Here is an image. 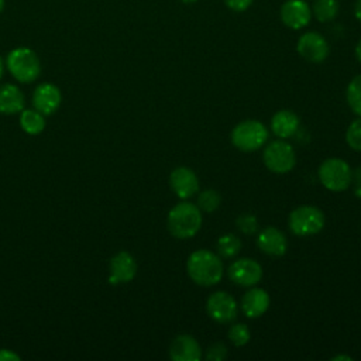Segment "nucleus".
<instances>
[{
    "mask_svg": "<svg viewBox=\"0 0 361 361\" xmlns=\"http://www.w3.org/2000/svg\"><path fill=\"white\" fill-rule=\"evenodd\" d=\"M186 271L190 279L200 286H213L223 276V262L220 255L209 250L193 251L186 261Z\"/></svg>",
    "mask_w": 361,
    "mask_h": 361,
    "instance_id": "f257e3e1",
    "label": "nucleus"
},
{
    "mask_svg": "<svg viewBox=\"0 0 361 361\" xmlns=\"http://www.w3.org/2000/svg\"><path fill=\"white\" fill-rule=\"evenodd\" d=\"M168 230L180 240L193 237L202 227V212L197 204L180 202L168 213Z\"/></svg>",
    "mask_w": 361,
    "mask_h": 361,
    "instance_id": "f03ea898",
    "label": "nucleus"
},
{
    "mask_svg": "<svg viewBox=\"0 0 361 361\" xmlns=\"http://www.w3.org/2000/svg\"><path fill=\"white\" fill-rule=\"evenodd\" d=\"M6 66L13 78L21 83H31L41 73L38 55L27 47H18L10 51L6 58Z\"/></svg>",
    "mask_w": 361,
    "mask_h": 361,
    "instance_id": "7ed1b4c3",
    "label": "nucleus"
},
{
    "mask_svg": "<svg viewBox=\"0 0 361 361\" xmlns=\"http://www.w3.org/2000/svg\"><path fill=\"white\" fill-rule=\"evenodd\" d=\"M268 140L267 127L258 120H244L231 131L233 145L243 152L259 149Z\"/></svg>",
    "mask_w": 361,
    "mask_h": 361,
    "instance_id": "20e7f679",
    "label": "nucleus"
},
{
    "mask_svg": "<svg viewBox=\"0 0 361 361\" xmlns=\"http://www.w3.org/2000/svg\"><path fill=\"white\" fill-rule=\"evenodd\" d=\"M289 228L295 235L307 237L317 234L324 227V214L316 206H299L289 214Z\"/></svg>",
    "mask_w": 361,
    "mask_h": 361,
    "instance_id": "39448f33",
    "label": "nucleus"
},
{
    "mask_svg": "<svg viewBox=\"0 0 361 361\" xmlns=\"http://www.w3.org/2000/svg\"><path fill=\"white\" fill-rule=\"evenodd\" d=\"M319 180L331 192H343L353 180V172L345 161L340 158H327L319 166Z\"/></svg>",
    "mask_w": 361,
    "mask_h": 361,
    "instance_id": "423d86ee",
    "label": "nucleus"
},
{
    "mask_svg": "<svg viewBox=\"0 0 361 361\" xmlns=\"http://www.w3.org/2000/svg\"><path fill=\"white\" fill-rule=\"evenodd\" d=\"M264 164L274 173H286L293 169L296 155L290 144L283 140L269 142L264 149Z\"/></svg>",
    "mask_w": 361,
    "mask_h": 361,
    "instance_id": "0eeeda50",
    "label": "nucleus"
},
{
    "mask_svg": "<svg viewBox=\"0 0 361 361\" xmlns=\"http://www.w3.org/2000/svg\"><path fill=\"white\" fill-rule=\"evenodd\" d=\"M296 51L303 59L312 63H320L329 56L330 47L322 34L316 31H307L299 37Z\"/></svg>",
    "mask_w": 361,
    "mask_h": 361,
    "instance_id": "6e6552de",
    "label": "nucleus"
},
{
    "mask_svg": "<svg viewBox=\"0 0 361 361\" xmlns=\"http://www.w3.org/2000/svg\"><path fill=\"white\" fill-rule=\"evenodd\" d=\"M207 314L217 323H230L237 317L238 306L235 299L224 290L212 293L206 300Z\"/></svg>",
    "mask_w": 361,
    "mask_h": 361,
    "instance_id": "1a4fd4ad",
    "label": "nucleus"
},
{
    "mask_svg": "<svg viewBox=\"0 0 361 361\" xmlns=\"http://www.w3.org/2000/svg\"><path fill=\"white\" fill-rule=\"evenodd\" d=\"M227 275L238 286L250 288L257 285L262 278L261 265L251 258L235 259L227 269Z\"/></svg>",
    "mask_w": 361,
    "mask_h": 361,
    "instance_id": "9d476101",
    "label": "nucleus"
},
{
    "mask_svg": "<svg viewBox=\"0 0 361 361\" xmlns=\"http://www.w3.org/2000/svg\"><path fill=\"white\" fill-rule=\"evenodd\" d=\"M281 20L290 30H300L312 20L310 6L305 0H286L281 6Z\"/></svg>",
    "mask_w": 361,
    "mask_h": 361,
    "instance_id": "9b49d317",
    "label": "nucleus"
},
{
    "mask_svg": "<svg viewBox=\"0 0 361 361\" xmlns=\"http://www.w3.org/2000/svg\"><path fill=\"white\" fill-rule=\"evenodd\" d=\"M169 185L179 199H189L199 190L197 175L188 166H178L169 175Z\"/></svg>",
    "mask_w": 361,
    "mask_h": 361,
    "instance_id": "f8f14e48",
    "label": "nucleus"
},
{
    "mask_svg": "<svg viewBox=\"0 0 361 361\" xmlns=\"http://www.w3.org/2000/svg\"><path fill=\"white\" fill-rule=\"evenodd\" d=\"M135 274H137V262L130 252L120 251L110 259L109 282L111 285L130 282L133 281Z\"/></svg>",
    "mask_w": 361,
    "mask_h": 361,
    "instance_id": "ddd939ff",
    "label": "nucleus"
},
{
    "mask_svg": "<svg viewBox=\"0 0 361 361\" xmlns=\"http://www.w3.org/2000/svg\"><path fill=\"white\" fill-rule=\"evenodd\" d=\"M62 100L59 89L52 83H41L37 86L32 94L34 109L42 113L44 116H49L59 107Z\"/></svg>",
    "mask_w": 361,
    "mask_h": 361,
    "instance_id": "4468645a",
    "label": "nucleus"
},
{
    "mask_svg": "<svg viewBox=\"0 0 361 361\" xmlns=\"http://www.w3.org/2000/svg\"><path fill=\"white\" fill-rule=\"evenodd\" d=\"M169 357L173 361H199L202 348L193 336L179 334L169 345Z\"/></svg>",
    "mask_w": 361,
    "mask_h": 361,
    "instance_id": "2eb2a0df",
    "label": "nucleus"
},
{
    "mask_svg": "<svg viewBox=\"0 0 361 361\" xmlns=\"http://www.w3.org/2000/svg\"><path fill=\"white\" fill-rule=\"evenodd\" d=\"M258 248L271 257H281L286 252L288 241L285 234L276 227H265L257 237Z\"/></svg>",
    "mask_w": 361,
    "mask_h": 361,
    "instance_id": "dca6fc26",
    "label": "nucleus"
},
{
    "mask_svg": "<svg viewBox=\"0 0 361 361\" xmlns=\"http://www.w3.org/2000/svg\"><path fill=\"white\" fill-rule=\"evenodd\" d=\"M269 307V295L261 288L248 289L241 299V310L247 317L262 316Z\"/></svg>",
    "mask_w": 361,
    "mask_h": 361,
    "instance_id": "f3484780",
    "label": "nucleus"
},
{
    "mask_svg": "<svg viewBox=\"0 0 361 361\" xmlns=\"http://www.w3.org/2000/svg\"><path fill=\"white\" fill-rule=\"evenodd\" d=\"M299 117L292 110H279L271 118V130L279 138H289L299 130Z\"/></svg>",
    "mask_w": 361,
    "mask_h": 361,
    "instance_id": "a211bd4d",
    "label": "nucleus"
},
{
    "mask_svg": "<svg viewBox=\"0 0 361 361\" xmlns=\"http://www.w3.org/2000/svg\"><path fill=\"white\" fill-rule=\"evenodd\" d=\"M24 107L23 92L11 83H4L0 86V113L16 114Z\"/></svg>",
    "mask_w": 361,
    "mask_h": 361,
    "instance_id": "6ab92c4d",
    "label": "nucleus"
},
{
    "mask_svg": "<svg viewBox=\"0 0 361 361\" xmlns=\"http://www.w3.org/2000/svg\"><path fill=\"white\" fill-rule=\"evenodd\" d=\"M20 126L21 128L31 135L39 134L45 128V117L38 110H21L20 111Z\"/></svg>",
    "mask_w": 361,
    "mask_h": 361,
    "instance_id": "aec40b11",
    "label": "nucleus"
},
{
    "mask_svg": "<svg viewBox=\"0 0 361 361\" xmlns=\"http://www.w3.org/2000/svg\"><path fill=\"white\" fill-rule=\"evenodd\" d=\"M338 1L337 0H313L312 3V16L316 17L320 23L333 21L338 14Z\"/></svg>",
    "mask_w": 361,
    "mask_h": 361,
    "instance_id": "412c9836",
    "label": "nucleus"
},
{
    "mask_svg": "<svg viewBox=\"0 0 361 361\" xmlns=\"http://www.w3.org/2000/svg\"><path fill=\"white\" fill-rule=\"evenodd\" d=\"M217 254L221 258H233L235 257L241 250V240L235 234H223L217 240Z\"/></svg>",
    "mask_w": 361,
    "mask_h": 361,
    "instance_id": "4be33fe9",
    "label": "nucleus"
},
{
    "mask_svg": "<svg viewBox=\"0 0 361 361\" xmlns=\"http://www.w3.org/2000/svg\"><path fill=\"white\" fill-rule=\"evenodd\" d=\"M345 97L350 109L361 117V73L354 76L345 90Z\"/></svg>",
    "mask_w": 361,
    "mask_h": 361,
    "instance_id": "5701e85b",
    "label": "nucleus"
},
{
    "mask_svg": "<svg viewBox=\"0 0 361 361\" xmlns=\"http://www.w3.org/2000/svg\"><path fill=\"white\" fill-rule=\"evenodd\" d=\"M221 197L214 189H206L197 196V207L206 213L214 212L220 206Z\"/></svg>",
    "mask_w": 361,
    "mask_h": 361,
    "instance_id": "b1692460",
    "label": "nucleus"
},
{
    "mask_svg": "<svg viewBox=\"0 0 361 361\" xmlns=\"http://www.w3.org/2000/svg\"><path fill=\"white\" fill-rule=\"evenodd\" d=\"M250 337H251L250 329H248L247 324H244V323L233 324V326L228 329V338H230V341H231L235 347H243V345H245V344L250 341Z\"/></svg>",
    "mask_w": 361,
    "mask_h": 361,
    "instance_id": "393cba45",
    "label": "nucleus"
},
{
    "mask_svg": "<svg viewBox=\"0 0 361 361\" xmlns=\"http://www.w3.org/2000/svg\"><path fill=\"white\" fill-rule=\"evenodd\" d=\"M235 227L238 228L240 233H243L245 235H252L258 230V220L254 214L244 213V214H240L237 217Z\"/></svg>",
    "mask_w": 361,
    "mask_h": 361,
    "instance_id": "a878e982",
    "label": "nucleus"
},
{
    "mask_svg": "<svg viewBox=\"0 0 361 361\" xmlns=\"http://www.w3.org/2000/svg\"><path fill=\"white\" fill-rule=\"evenodd\" d=\"M345 141L353 149L361 151V117H358L348 126L345 133Z\"/></svg>",
    "mask_w": 361,
    "mask_h": 361,
    "instance_id": "bb28decb",
    "label": "nucleus"
},
{
    "mask_svg": "<svg viewBox=\"0 0 361 361\" xmlns=\"http://www.w3.org/2000/svg\"><path fill=\"white\" fill-rule=\"evenodd\" d=\"M207 361H223L227 357V347L223 343H213L206 350Z\"/></svg>",
    "mask_w": 361,
    "mask_h": 361,
    "instance_id": "cd10ccee",
    "label": "nucleus"
},
{
    "mask_svg": "<svg viewBox=\"0 0 361 361\" xmlns=\"http://www.w3.org/2000/svg\"><path fill=\"white\" fill-rule=\"evenodd\" d=\"M254 0H224L226 6L233 10V11H245L251 4H252Z\"/></svg>",
    "mask_w": 361,
    "mask_h": 361,
    "instance_id": "c85d7f7f",
    "label": "nucleus"
},
{
    "mask_svg": "<svg viewBox=\"0 0 361 361\" xmlns=\"http://www.w3.org/2000/svg\"><path fill=\"white\" fill-rule=\"evenodd\" d=\"M0 361H20V355L11 350L1 348L0 350Z\"/></svg>",
    "mask_w": 361,
    "mask_h": 361,
    "instance_id": "c756f323",
    "label": "nucleus"
},
{
    "mask_svg": "<svg viewBox=\"0 0 361 361\" xmlns=\"http://www.w3.org/2000/svg\"><path fill=\"white\" fill-rule=\"evenodd\" d=\"M354 16L358 21H361V0H357L354 4Z\"/></svg>",
    "mask_w": 361,
    "mask_h": 361,
    "instance_id": "7c9ffc66",
    "label": "nucleus"
},
{
    "mask_svg": "<svg viewBox=\"0 0 361 361\" xmlns=\"http://www.w3.org/2000/svg\"><path fill=\"white\" fill-rule=\"evenodd\" d=\"M353 176H354V179H355V183H357L358 186H361V168H358L357 172H355Z\"/></svg>",
    "mask_w": 361,
    "mask_h": 361,
    "instance_id": "2f4dec72",
    "label": "nucleus"
},
{
    "mask_svg": "<svg viewBox=\"0 0 361 361\" xmlns=\"http://www.w3.org/2000/svg\"><path fill=\"white\" fill-rule=\"evenodd\" d=\"M355 56H357V59L361 62V39L357 42V45H355Z\"/></svg>",
    "mask_w": 361,
    "mask_h": 361,
    "instance_id": "473e14b6",
    "label": "nucleus"
},
{
    "mask_svg": "<svg viewBox=\"0 0 361 361\" xmlns=\"http://www.w3.org/2000/svg\"><path fill=\"white\" fill-rule=\"evenodd\" d=\"M4 61H3V58L0 56V79L3 78V73H4Z\"/></svg>",
    "mask_w": 361,
    "mask_h": 361,
    "instance_id": "72a5a7b5",
    "label": "nucleus"
},
{
    "mask_svg": "<svg viewBox=\"0 0 361 361\" xmlns=\"http://www.w3.org/2000/svg\"><path fill=\"white\" fill-rule=\"evenodd\" d=\"M331 360H334V361H337V360H348V361H351V358L347 357V355H337V357H333Z\"/></svg>",
    "mask_w": 361,
    "mask_h": 361,
    "instance_id": "f704fd0d",
    "label": "nucleus"
},
{
    "mask_svg": "<svg viewBox=\"0 0 361 361\" xmlns=\"http://www.w3.org/2000/svg\"><path fill=\"white\" fill-rule=\"evenodd\" d=\"M183 4H193V3H196L197 0H180Z\"/></svg>",
    "mask_w": 361,
    "mask_h": 361,
    "instance_id": "c9c22d12",
    "label": "nucleus"
},
{
    "mask_svg": "<svg viewBox=\"0 0 361 361\" xmlns=\"http://www.w3.org/2000/svg\"><path fill=\"white\" fill-rule=\"evenodd\" d=\"M3 8H4V0H0V14H1Z\"/></svg>",
    "mask_w": 361,
    "mask_h": 361,
    "instance_id": "e433bc0d",
    "label": "nucleus"
}]
</instances>
